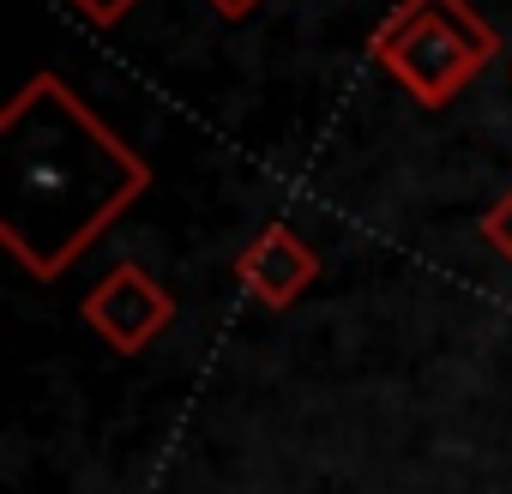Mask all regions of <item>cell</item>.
Listing matches in <instances>:
<instances>
[{
	"mask_svg": "<svg viewBox=\"0 0 512 494\" xmlns=\"http://www.w3.org/2000/svg\"><path fill=\"white\" fill-rule=\"evenodd\" d=\"M79 320L115 350V356H145L169 326H175V296L139 266V260H115L79 302Z\"/></svg>",
	"mask_w": 512,
	"mask_h": 494,
	"instance_id": "3957f363",
	"label": "cell"
},
{
	"mask_svg": "<svg viewBox=\"0 0 512 494\" xmlns=\"http://www.w3.org/2000/svg\"><path fill=\"white\" fill-rule=\"evenodd\" d=\"M67 7H73V13H79L91 31H115V25H121L133 7H139V0H67Z\"/></svg>",
	"mask_w": 512,
	"mask_h": 494,
	"instance_id": "8992f818",
	"label": "cell"
},
{
	"mask_svg": "<svg viewBox=\"0 0 512 494\" xmlns=\"http://www.w3.org/2000/svg\"><path fill=\"white\" fill-rule=\"evenodd\" d=\"M494 55L500 37L470 0H398L368 37V61L416 109H452Z\"/></svg>",
	"mask_w": 512,
	"mask_h": 494,
	"instance_id": "7a4b0ae2",
	"label": "cell"
},
{
	"mask_svg": "<svg viewBox=\"0 0 512 494\" xmlns=\"http://www.w3.org/2000/svg\"><path fill=\"white\" fill-rule=\"evenodd\" d=\"M151 193V163L61 79L31 73L0 109V247L43 284Z\"/></svg>",
	"mask_w": 512,
	"mask_h": 494,
	"instance_id": "6da1fadb",
	"label": "cell"
},
{
	"mask_svg": "<svg viewBox=\"0 0 512 494\" xmlns=\"http://www.w3.org/2000/svg\"><path fill=\"white\" fill-rule=\"evenodd\" d=\"M482 241L494 247V254H500L506 266H512V187H506V193L482 211Z\"/></svg>",
	"mask_w": 512,
	"mask_h": 494,
	"instance_id": "5b68a950",
	"label": "cell"
},
{
	"mask_svg": "<svg viewBox=\"0 0 512 494\" xmlns=\"http://www.w3.org/2000/svg\"><path fill=\"white\" fill-rule=\"evenodd\" d=\"M205 7H211L223 25H241V19H253V13H260L266 0H205Z\"/></svg>",
	"mask_w": 512,
	"mask_h": 494,
	"instance_id": "52a82bcc",
	"label": "cell"
},
{
	"mask_svg": "<svg viewBox=\"0 0 512 494\" xmlns=\"http://www.w3.org/2000/svg\"><path fill=\"white\" fill-rule=\"evenodd\" d=\"M235 278L260 308H290L314 290L320 278V254L290 229V223H266L241 254H235Z\"/></svg>",
	"mask_w": 512,
	"mask_h": 494,
	"instance_id": "277c9868",
	"label": "cell"
}]
</instances>
